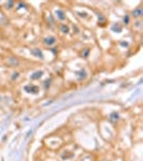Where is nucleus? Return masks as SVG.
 Segmentation results:
<instances>
[{
  "label": "nucleus",
  "instance_id": "0eeeda50",
  "mask_svg": "<svg viewBox=\"0 0 143 161\" xmlns=\"http://www.w3.org/2000/svg\"><path fill=\"white\" fill-rule=\"evenodd\" d=\"M42 75H43V71H36V72H33V73L31 74L30 78H31L32 80H39V78L42 77Z\"/></svg>",
  "mask_w": 143,
  "mask_h": 161
},
{
  "label": "nucleus",
  "instance_id": "6e6552de",
  "mask_svg": "<svg viewBox=\"0 0 143 161\" xmlns=\"http://www.w3.org/2000/svg\"><path fill=\"white\" fill-rule=\"evenodd\" d=\"M8 62H9V65L12 66V67H16V66L20 65V61H18V59L15 58V57H10V58L8 59Z\"/></svg>",
  "mask_w": 143,
  "mask_h": 161
},
{
  "label": "nucleus",
  "instance_id": "9d476101",
  "mask_svg": "<svg viewBox=\"0 0 143 161\" xmlns=\"http://www.w3.org/2000/svg\"><path fill=\"white\" fill-rule=\"evenodd\" d=\"M6 6H7V9H12V8L15 6V2H14V1H8V2L6 3Z\"/></svg>",
  "mask_w": 143,
  "mask_h": 161
},
{
  "label": "nucleus",
  "instance_id": "1a4fd4ad",
  "mask_svg": "<svg viewBox=\"0 0 143 161\" xmlns=\"http://www.w3.org/2000/svg\"><path fill=\"white\" fill-rule=\"evenodd\" d=\"M112 30L114 31V32H121V31L123 30V27L119 24H114L112 26Z\"/></svg>",
  "mask_w": 143,
  "mask_h": 161
},
{
  "label": "nucleus",
  "instance_id": "4468645a",
  "mask_svg": "<svg viewBox=\"0 0 143 161\" xmlns=\"http://www.w3.org/2000/svg\"><path fill=\"white\" fill-rule=\"evenodd\" d=\"M17 77H20V73H18V72H14V73H12V80H15Z\"/></svg>",
  "mask_w": 143,
  "mask_h": 161
},
{
  "label": "nucleus",
  "instance_id": "f8f14e48",
  "mask_svg": "<svg viewBox=\"0 0 143 161\" xmlns=\"http://www.w3.org/2000/svg\"><path fill=\"white\" fill-rule=\"evenodd\" d=\"M88 54H89V50H88V48H85L84 51H82V56H83L84 58H86V57L88 56Z\"/></svg>",
  "mask_w": 143,
  "mask_h": 161
},
{
  "label": "nucleus",
  "instance_id": "423d86ee",
  "mask_svg": "<svg viewBox=\"0 0 143 161\" xmlns=\"http://www.w3.org/2000/svg\"><path fill=\"white\" fill-rule=\"evenodd\" d=\"M25 89H26L27 92H32V94H37L39 92V88L36 85H28L25 87Z\"/></svg>",
  "mask_w": 143,
  "mask_h": 161
},
{
  "label": "nucleus",
  "instance_id": "f257e3e1",
  "mask_svg": "<svg viewBox=\"0 0 143 161\" xmlns=\"http://www.w3.org/2000/svg\"><path fill=\"white\" fill-rule=\"evenodd\" d=\"M56 41H57V39H56L55 37H53V36H49V37H46L43 39V43L47 46H53L54 44L56 43Z\"/></svg>",
  "mask_w": 143,
  "mask_h": 161
},
{
  "label": "nucleus",
  "instance_id": "39448f33",
  "mask_svg": "<svg viewBox=\"0 0 143 161\" xmlns=\"http://www.w3.org/2000/svg\"><path fill=\"white\" fill-rule=\"evenodd\" d=\"M59 30L62 33H64V35H68L69 32H70V27L68 26L67 24H60L59 25Z\"/></svg>",
  "mask_w": 143,
  "mask_h": 161
},
{
  "label": "nucleus",
  "instance_id": "20e7f679",
  "mask_svg": "<svg viewBox=\"0 0 143 161\" xmlns=\"http://www.w3.org/2000/svg\"><path fill=\"white\" fill-rule=\"evenodd\" d=\"M30 54L32 55V56L37 57V58H40V59L44 58L43 53H42V51L40 50V48H32V50L30 51Z\"/></svg>",
  "mask_w": 143,
  "mask_h": 161
},
{
  "label": "nucleus",
  "instance_id": "9b49d317",
  "mask_svg": "<svg viewBox=\"0 0 143 161\" xmlns=\"http://www.w3.org/2000/svg\"><path fill=\"white\" fill-rule=\"evenodd\" d=\"M123 23L125 25H128L130 23V17H129V15H125L124 16V18H123Z\"/></svg>",
  "mask_w": 143,
  "mask_h": 161
},
{
  "label": "nucleus",
  "instance_id": "ddd939ff",
  "mask_svg": "<svg viewBox=\"0 0 143 161\" xmlns=\"http://www.w3.org/2000/svg\"><path fill=\"white\" fill-rule=\"evenodd\" d=\"M77 15H79L80 17H82V18H86L88 14L86 13V12H77Z\"/></svg>",
  "mask_w": 143,
  "mask_h": 161
},
{
  "label": "nucleus",
  "instance_id": "f03ea898",
  "mask_svg": "<svg viewBox=\"0 0 143 161\" xmlns=\"http://www.w3.org/2000/svg\"><path fill=\"white\" fill-rule=\"evenodd\" d=\"M131 15H132V17H134V18L141 17V16L143 15V9H142V7H140V6H139V7H137L134 10H132Z\"/></svg>",
  "mask_w": 143,
  "mask_h": 161
},
{
  "label": "nucleus",
  "instance_id": "2eb2a0df",
  "mask_svg": "<svg viewBox=\"0 0 143 161\" xmlns=\"http://www.w3.org/2000/svg\"><path fill=\"white\" fill-rule=\"evenodd\" d=\"M140 25H141V22H139V21H138V22L136 23V26H137V27H139V26H140Z\"/></svg>",
  "mask_w": 143,
  "mask_h": 161
},
{
  "label": "nucleus",
  "instance_id": "7ed1b4c3",
  "mask_svg": "<svg viewBox=\"0 0 143 161\" xmlns=\"http://www.w3.org/2000/svg\"><path fill=\"white\" fill-rule=\"evenodd\" d=\"M55 16L58 18L59 21H65L66 20V12L62 9H56L55 10Z\"/></svg>",
  "mask_w": 143,
  "mask_h": 161
}]
</instances>
